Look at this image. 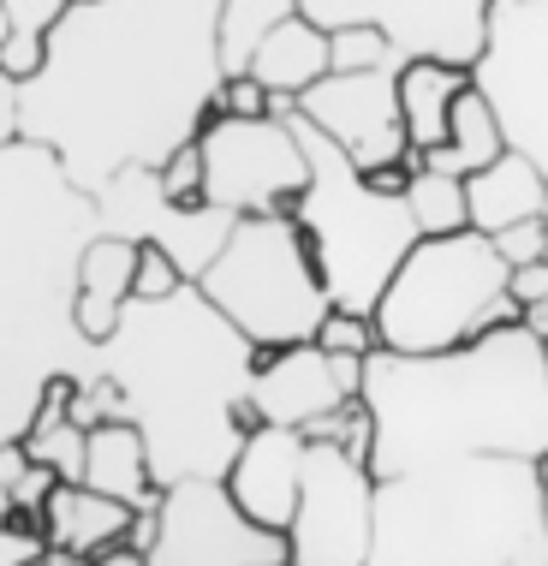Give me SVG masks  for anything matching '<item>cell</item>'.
Masks as SVG:
<instances>
[{"label": "cell", "instance_id": "obj_27", "mask_svg": "<svg viewBox=\"0 0 548 566\" xmlns=\"http://www.w3.org/2000/svg\"><path fill=\"white\" fill-rule=\"evenodd\" d=\"M179 286H186V269L173 263V256L161 251L156 239H137V274H131V298H173Z\"/></svg>", "mask_w": 548, "mask_h": 566}, {"label": "cell", "instance_id": "obj_17", "mask_svg": "<svg viewBox=\"0 0 548 566\" xmlns=\"http://www.w3.org/2000/svg\"><path fill=\"white\" fill-rule=\"evenodd\" d=\"M328 66H334L328 30L310 24L304 12H293V19H281L263 42H256V54H251L245 72L274 96V114H286L316 78H328Z\"/></svg>", "mask_w": 548, "mask_h": 566}, {"label": "cell", "instance_id": "obj_24", "mask_svg": "<svg viewBox=\"0 0 548 566\" xmlns=\"http://www.w3.org/2000/svg\"><path fill=\"white\" fill-rule=\"evenodd\" d=\"M156 186H161V197L173 209H209L203 203V144H179L173 156H167L161 167H156Z\"/></svg>", "mask_w": 548, "mask_h": 566}, {"label": "cell", "instance_id": "obj_16", "mask_svg": "<svg viewBox=\"0 0 548 566\" xmlns=\"http://www.w3.org/2000/svg\"><path fill=\"white\" fill-rule=\"evenodd\" d=\"M131 525H137V507L102 495L89 483H54L49 501H42L49 543L72 548V555H89V560H108L114 548H131Z\"/></svg>", "mask_w": 548, "mask_h": 566}, {"label": "cell", "instance_id": "obj_3", "mask_svg": "<svg viewBox=\"0 0 548 566\" xmlns=\"http://www.w3.org/2000/svg\"><path fill=\"white\" fill-rule=\"evenodd\" d=\"M363 566H548L542 465L477 453L382 478Z\"/></svg>", "mask_w": 548, "mask_h": 566}, {"label": "cell", "instance_id": "obj_6", "mask_svg": "<svg viewBox=\"0 0 548 566\" xmlns=\"http://www.w3.org/2000/svg\"><path fill=\"white\" fill-rule=\"evenodd\" d=\"M197 293L233 323L256 352H281L316 340L323 316L334 311L316 274L310 239L293 216H239L215 263L197 274Z\"/></svg>", "mask_w": 548, "mask_h": 566}, {"label": "cell", "instance_id": "obj_12", "mask_svg": "<svg viewBox=\"0 0 548 566\" xmlns=\"http://www.w3.org/2000/svg\"><path fill=\"white\" fill-rule=\"evenodd\" d=\"M400 66L405 60H388V66H370V72H328L293 102V114H304L316 132H328L352 156L358 174L388 161L418 167V149L405 144V126H400Z\"/></svg>", "mask_w": 548, "mask_h": 566}, {"label": "cell", "instance_id": "obj_4", "mask_svg": "<svg viewBox=\"0 0 548 566\" xmlns=\"http://www.w3.org/2000/svg\"><path fill=\"white\" fill-rule=\"evenodd\" d=\"M286 119H293L304 161H310V186L298 191L293 221L304 227V239H310V256H316V274H323V286H328V304L334 311L370 316L376 298H382V286L393 281V269H400L405 251L418 244V221H411L405 197L376 191L328 132H316L310 119L293 114V108H286Z\"/></svg>", "mask_w": 548, "mask_h": 566}, {"label": "cell", "instance_id": "obj_33", "mask_svg": "<svg viewBox=\"0 0 548 566\" xmlns=\"http://www.w3.org/2000/svg\"><path fill=\"white\" fill-rule=\"evenodd\" d=\"M30 471H36V459H30L24 436H7L0 441V495H19V489L30 483Z\"/></svg>", "mask_w": 548, "mask_h": 566}, {"label": "cell", "instance_id": "obj_2", "mask_svg": "<svg viewBox=\"0 0 548 566\" xmlns=\"http://www.w3.org/2000/svg\"><path fill=\"white\" fill-rule=\"evenodd\" d=\"M363 406L376 423L370 471L441 465V459H548V352L530 323H500L453 352H382L363 358Z\"/></svg>", "mask_w": 548, "mask_h": 566}, {"label": "cell", "instance_id": "obj_5", "mask_svg": "<svg viewBox=\"0 0 548 566\" xmlns=\"http://www.w3.org/2000/svg\"><path fill=\"white\" fill-rule=\"evenodd\" d=\"M507 274L513 269L477 227L418 239L370 311L376 340L382 352H453L500 323H525L507 293Z\"/></svg>", "mask_w": 548, "mask_h": 566}, {"label": "cell", "instance_id": "obj_35", "mask_svg": "<svg viewBox=\"0 0 548 566\" xmlns=\"http://www.w3.org/2000/svg\"><path fill=\"white\" fill-rule=\"evenodd\" d=\"M19 566H96L89 555H72V548H54V543H36Z\"/></svg>", "mask_w": 548, "mask_h": 566}, {"label": "cell", "instance_id": "obj_8", "mask_svg": "<svg viewBox=\"0 0 548 566\" xmlns=\"http://www.w3.org/2000/svg\"><path fill=\"white\" fill-rule=\"evenodd\" d=\"M203 144V203L226 216H293L298 191L310 186V161L286 114L233 119L197 132Z\"/></svg>", "mask_w": 548, "mask_h": 566}, {"label": "cell", "instance_id": "obj_21", "mask_svg": "<svg viewBox=\"0 0 548 566\" xmlns=\"http://www.w3.org/2000/svg\"><path fill=\"white\" fill-rule=\"evenodd\" d=\"M500 149H507V137H500V119L495 108L483 102V90L471 84L460 102H453V126H447V144L423 149L418 167H435V174H453V179H471L477 167H489Z\"/></svg>", "mask_w": 548, "mask_h": 566}, {"label": "cell", "instance_id": "obj_31", "mask_svg": "<svg viewBox=\"0 0 548 566\" xmlns=\"http://www.w3.org/2000/svg\"><path fill=\"white\" fill-rule=\"evenodd\" d=\"M42 54H49V36H0V66H7L19 84L42 72Z\"/></svg>", "mask_w": 548, "mask_h": 566}, {"label": "cell", "instance_id": "obj_19", "mask_svg": "<svg viewBox=\"0 0 548 566\" xmlns=\"http://www.w3.org/2000/svg\"><path fill=\"white\" fill-rule=\"evenodd\" d=\"M84 483L114 495V501H126L137 513L161 501V478L149 465V441L131 418H108L96 430H84Z\"/></svg>", "mask_w": 548, "mask_h": 566}, {"label": "cell", "instance_id": "obj_25", "mask_svg": "<svg viewBox=\"0 0 548 566\" xmlns=\"http://www.w3.org/2000/svg\"><path fill=\"white\" fill-rule=\"evenodd\" d=\"M328 54H334V66H328V72H370V66H388V60H400V54L388 49L382 30H370V24L328 30Z\"/></svg>", "mask_w": 548, "mask_h": 566}, {"label": "cell", "instance_id": "obj_23", "mask_svg": "<svg viewBox=\"0 0 548 566\" xmlns=\"http://www.w3.org/2000/svg\"><path fill=\"white\" fill-rule=\"evenodd\" d=\"M293 12H298V0H221V72L226 78L245 72L256 42L281 19H293Z\"/></svg>", "mask_w": 548, "mask_h": 566}, {"label": "cell", "instance_id": "obj_10", "mask_svg": "<svg viewBox=\"0 0 548 566\" xmlns=\"http://www.w3.org/2000/svg\"><path fill=\"white\" fill-rule=\"evenodd\" d=\"M376 531V471L334 441L304 436L298 495L286 518V560L293 566H363Z\"/></svg>", "mask_w": 548, "mask_h": 566}, {"label": "cell", "instance_id": "obj_34", "mask_svg": "<svg viewBox=\"0 0 548 566\" xmlns=\"http://www.w3.org/2000/svg\"><path fill=\"white\" fill-rule=\"evenodd\" d=\"M19 144V78L0 66V149Z\"/></svg>", "mask_w": 548, "mask_h": 566}, {"label": "cell", "instance_id": "obj_22", "mask_svg": "<svg viewBox=\"0 0 548 566\" xmlns=\"http://www.w3.org/2000/svg\"><path fill=\"white\" fill-rule=\"evenodd\" d=\"M405 209H411V221H418V239H441V233H460V227H471L465 179L435 174V167H411Z\"/></svg>", "mask_w": 548, "mask_h": 566}, {"label": "cell", "instance_id": "obj_28", "mask_svg": "<svg viewBox=\"0 0 548 566\" xmlns=\"http://www.w3.org/2000/svg\"><path fill=\"white\" fill-rule=\"evenodd\" d=\"M66 7L72 0H0V19H7V36H49Z\"/></svg>", "mask_w": 548, "mask_h": 566}, {"label": "cell", "instance_id": "obj_30", "mask_svg": "<svg viewBox=\"0 0 548 566\" xmlns=\"http://www.w3.org/2000/svg\"><path fill=\"white\" fill-rule=\"evenodd\" d=\"M221 114H233V119H263V114H274V96L251 78V72H233V78H221Z\"/></svg>", "mask_w": 548, "mask_h": 566}, {"label": "cell", "instance_id": "obj_39", "mask_svg": "<svg viewBox=\"0 0 548 566\" xmlns=\"http://www.w3.org/2000/svg\"><path fill=\"white\" fill-rule=\"evenodd\" d=\"M281 566H293V560H281Z\"/></svg>", "mask_w": 548, "mask_h": 566}, {"label": "cell", "instance_id": "obj_1", "mask_svg": "<svg viewBox=\"0 0 548 566\" xmlns=\"http://www.w3.org/2000/svg\"><path fill=\"white\" fill-rule=\"evenodd\" d=\"M221 0H89L49 30L19 84V137L96 197L126 167H161L221 119Z\"/></svg>", "mask_w": 548, "mask_h": 566}, {"label": "cell", "instance_id": "obj_11", "mask_svg": "<svg viewBox=\"0 0 548 566\" xmlns=\"http://www.w3.org/2000/svg\"><path fill=\"white\" fill-rule=\"evenodd\" d=\"M489 7L495 0H298V12L323 30L370 24L400 60H447L465 72L489 42Z\"/></svg>", "mask_w": 548, "mask_h": 566}, {"label": "cell", "instance_id": "obj_13", "mask_svg": "<svg viewBox=\"0 0 548 566\" xmlns=\"http://www.w3.org/2000/svg\"><path fill=\"white\" fill-rule=\"evenodd\" d=\"M352 394H363V358H340L316 340L251 358V400L263 406V423H281V430H304V423L328 418Z\"/></svg>", "mask_w": 548, "mask_h": 566}, {"label": "cell", "instance_id": "obj_14", "mask_svg": "<svg viewBox=\"0 0 548 566\" xmlns=\"http://www.w3.org/2000/svg\"><path fill=\"white\" fill-rule=\"evenodd\" d=\"M131 274H137V239L126 233H89L78 263H72V334L84 346L114 340L131 304Z\"/></svg>", "mask_w": 548, "mask_h": 566}, {"label": "cell", "instance_id": "obj_9", "mask_svg": "<svg viewBox=\"0 0 548 566\" xmlns=\"http://www.w3.org/2000/svg\"><path fill=\"white\" fill-rule=\"evenodd\" d=\"M471 84L500 119L507 149H519L548 179V0H495Z\"/></svg>", "mask_w": 548, "mask_h": 566}, {"label": "cell", "instance_id": "obj_18", "mask_svg": "<svg viewBox=\"0 0 548 566\" xmlns=\"http://www.w3.org/2000/svg\"><path fill=\"white\" fill-rule=\"evenodd\" d=\"M465 209H471L477 233H500V227H519V221H548V179L530 156L500 149L489 167H477L465 179Z\"/></svg>", "mask_w": 548, "mask_h": 566}, {"label": "cell", "instance_id": "obj_36", "mask_svg": "<svg viewBox=\"0 0 548 566\" xmlns=\"http://www.w3.org/2000/svg\"><path fill=\"white\" fill-rule=\"evenodd\" d=\"M525 323L537 328V340H542V352H548V304H537V311H525Z\"/></svg>", "mask_w": 548, "mask_h": 566}, {"label": "cell", "instance_id": "obj_37", "mask_svg": "<svg viewBox=\"0 0 548 566\" xmlns=\"http://www.w3.org/2000/svg\"><path fill=\"white\" fill-rule=\"evenodd\" d=\"M72 7H89V0H72Z\"/></svg>", "mask_w": 548, "mask_h": 566}, {"label": "cell", "instance_id": "obj_32", "mask_svg": "<svg viewBox=\"0 0 548 566\" xmlns=\"http://www.w3.org/2000/svg\"><path fill=\"white\" fill-rule=\"evenodd\" d=\"M507 293L519 311H537V304H548V256H537V263H519L507 274Z\"/></svg>", "mask_w": 548, "mask_h": 566}, {"label": "cell", "instance_id": "obj_29", "mask_svg": "<svg viewBox=\"0 0 548 566\" xmlns=\"http://www.w3.org/2000/svg\"><path fill=\"white\" fill-rule=\"evenodd\" d=\"M489 244L500 251V263H507V269L537 263V256H548V221H519V227H500V233H489Z\"/></svg>", "mask_w": 548, "mask_h": 566}, {"label": "cell", "instance_id": "obj_20", "mask_svg": "<svg viewBox=\"0 0 548 566\" xmlns=\"http://www.w3.org/2000/svg\"><path fill=\"white\" fill-rule=\"evenodd\" d=\"M471 90V72L465 66H447V60H405L400 66V126H405V144L418 149H435L447 144V126H453V102Z\"/></svg>", "mask_w": 548, "mask_h": 566}, {"label": "cell", "instance_id": "obj_38", "mask_svg": "<svg viewBox=\"0 0 548 566\" xmlns=\"http://www.w3.org/2000/svg\"><path fill=\"white\" fill-rule=\"evenodd\" d=\"M0 36H7V19H0Z\"/></svg>", "mask_w": 548, "mask_h": 566}, {"label": "cell", "instance_id": "obj_26", "mask_svg": "<svg viewBox=\"0 0 548 566\" xmlns=\"http://www.w3.org/2000/svg\"><path fill=\"white\" fill-rule=\"evenodd\" d=\"M316 346L323 352H340V358H370L376 346V316H363V311H328L323 316V328H316Z\"/></svg>", "mask_w": 548, "mask_h": 566}, {"label": "cell", "instance_id": "obj_7", "mask_svg": "<svg viewBox=\"0 0 548 566\" xmlns=\"http://www.w3.org/2000/svg\"><path fill=\"white\" fill-rule=\"evenodd\" d=\"M286 537L233 501L221 471L161 483V501L149 507L144 566H281Z\"/></svg>", "mask_w": 548, "mask_h": 566}, {"label": "cell", "instance_id": "obj_15", "mask_svg": "<svg viewBox=\"0 0 548 566\" xmlns=\"http://www.w3.org/2000/svg\"><path fill=\"white\" fill-rule=\"evenodd\" d=\"M298 465H304V430L263 423L256 436L239 441L233 465H226V489H233V501L256 518V525H268L286 537L293 495H298Z\"/></svg>", "mask_w": 548, "mask_h": 566}]
</instances>
